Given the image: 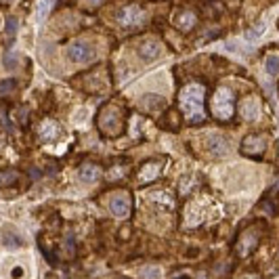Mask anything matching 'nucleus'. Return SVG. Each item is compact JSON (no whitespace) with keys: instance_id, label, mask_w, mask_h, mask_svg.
Returning <instances> with one entry per match:
<instances>
[{"instance_id":"f3484780","label":"nucleus","mask_w":279,"mask_h":279,"mask_svg":"<svg viewBox=\"0 0 279 279\" xmlns=\"http://www.w3.org/2000/svg\"><path fill=\"white\" fill-rule=\"evenodd\" d=\"M141 105H143V109H147V111H157V109H164L166 101L162 97H157V94H145L141 99Z\"/></svg>"},{"instance_id":"5701e85b","label":"nucleus","mask_w":279,"mask_h":279,"mask_svg":"<svg viewBox=\"0 0 279 279\" xmlns=\"http://www.w3.org/2000/svg\"><path fill=\"white\" fill-rule=\"evenodd\" d=\"M17 88V82L15 80H4L0 82V97H4V94H11L13 91Z\"/></svg>"},{"instance_id":"412c9836","label":"nucleus","mask_w":279,"mask_h":279,"mask_svg":"<svg viewBox=\"0 0 279 279\" xmlns=\"http://www.w3.org/2000/svg\"><path fill=\"white\" fill-rule=\"evenodd\" d=\"M2 65H4V69H9V72L17 69L19 67V55L17 53H6L4 59H2Z\"/></svg>"},{"instance_id":"aec40b11","label":"nucleus","mask_w":279,"mask_h":279,"mask_svg":"<svg viewBox=\"0 0 279 279\" xmlns=\"http://www.w3.org/2000/svg\"><path fill=\"white\" fill-rule=\"evenodd\" d=\"M264 65H267V74L269 76H279V55H269L267 61H264Z\"/></svg>"},{"instance_id":"0eeeda50","label":"nucleus","mask_w":279,"mask_h":279,"mask_svg":"<svg viewBox=\"0 0 279 279\" xmlns=\"http://www.w3.org/2000/svg\"><path fill=\"white\" fill-rule=\"evenodd\" d=\"M264 149H267V139H264L263 135H248L242 141V154L246 157H254V160H258L263 154H264Z\"/></svg>"},{"instance_id":"1a4fd4ad","label":"nucleus","mask_w":279,"mask_h":279,"mask_svg":"<svg viewBox=\"0 0 279 279\" xmlns=\"http://www.w3.org/2000/svg\"><path fill=\"white\" fill-rule=\"evenodd\" d=\"M0 242H2V246L6 250H19L25 246V239L23 235L19 233L13 225H4L2 227V233H0Z\"/></svg>"},{"instance_id":"39448f33","label":"nucleus","mask_w":279,"mask_h":279,"mask_svg":"<svg viewBox=\"0 0 279 279\" xmlns=\"http://www.w3.org/2000/svg\"><path fill=\"white\" fill-rule=\"evenodd\" d=\"M67 57L74 63H91V61H94V57H97V50H94L91 42L76 40L67 46Z\"/></svg>"},{"instance_id":"a878e982","label":"nucleus","mask_w":279,"mask_h":279,"mask_svg":"<svg viewBox=\"0 0 279 279\" xmlns=\"http://www.w3.org/2000/svg\"><path fill=\"white\" fill-rule=\"evenodd\" d=\"M4 2H15V0H4Z\"/></svg>"},{"instance_id":"cd10ccee","label":"nucleus","mask_w":279,"mask_h":279,"mask_svg":"<svg viewBox=\"0 0 279 279\" xmlns=\"http://www.w3.org/2000/svg\"><path fill=\"white\" fill-rule=\"evenodd\" d=\"M118 279H124V277H118Z\"/></svg>"},{"instance_id":"6e6552de","label":"nucleus","mask_w":279,"mask_h":279,"mask_svg":"<svg viewBox=\"0 0 279 279\" xmlns=\"http://www.w3.org/2000/svg\"><path fill=\"white\" fill-rule=\"evenodd\" d=\"M130 210H132V198H130V193L118 191V193L111 195V200H109V212L113 214V217L124 218V217H128V214H130Z\"/></svg>"},{"instance_id":"f257e3e1","label":"nucleus","mask_w":279,"mask_h":279,"mask_svg":"<svg viewBox=\"0 0 279 279\" xmlns=\"http://www.w3.org/2000/svg\"><path fill=\"white\" fill-rule=\"evenodd\" d=\"M204 97L206 86L202 82H191L179 93V107L189 122H202L204 120Z\"/></svg>"},{"instance_id":"9d476101","label":"nucleus","mask_w":279,"mask_h":279,"mask_svg":"<svg viewBox=\"0 0 279 279\" xmlns=\"http://www.w3.org/2000/svg\"><path fill=\"white\" fill-rule=\"evenodd\" d=\"M164 160H149V162H145L141 170H139V181L141 183H154L157 176L162 174V170H164Z\"/></svg>"},{"instance_id":"7ed1b4c3","label":"nucleus","mask_w":279,"mask_h":279,"mask_svg":"<svg viewBox=\"0 0 279 279\" xmlns=\"http://www.w3.org/2000/svg\"><path fill=\"white\" fill-rule=\"evenodd\" d=\"M210 111L217 120H231L235 111V93L231 88H218L210 99Z\"/></svg>"},{"instance_id":"9b49d317","label":"nucleus","mask_w":279,"mask_h":279,"mask_svg":"<svg viewBox=\"0 0 279 279\" xmlns=\"http://www.w3.org/2000/svg\"><path fill=\"white\" fill-rule=\"evenodd\" d=\"M139 57H141L143 61H147V63H151V61H155V59H160L162 57V53H164V48H162V44L157 42V40H145L141 46H139Z\"/></svg>"},{"instance_id":"2eb2a0df","label":"nucleus","mask_w":279,"mask_h":279,"mask_svg":"<svg viewBox=\"0 0 279 279\" xmlns=\"http://www.w3.org/2000/svg\"><path fill=\"white\" fill-rule=\"evenodd\" d=\"M239 109H242L244 120H248V122H254V120H258V116H261V107H258V101L254 97L244 99Z\"/></svg>"},{"instance_id":"f03ea898","label":"nucleus","mask_w":279,"mask_h":279,"mask_svg":"<svg viewBox=\"0 0 279 279\" xmlns=\"http://www.w3.org/2000/svg\"><path fill=\"white\" fill-rule=\"evenodd\" d=\"M97 128L103 137H118L124 130V113L116 103H107L97 113Z\"/></svg>"},{"instance_id":"bb28decb","label":"nucleus","mask_w":279,"mask_h":279,"mask_svg":"<svg viewBox=\"0 0 279 279\" xmlns=\"http://www.w3.org/2000/svg\"><path fill=\"white\" fill-rule=\"evenodd\" d=\"M0 25H2V19H0Z\"/></svg>"},{"instance_id":"4be33fe9","label":"nucleus","mask_w":279,"mask_h":279,"mask_svg":"<svg viewBox=\"0 0 279 279\" xmlns=\"http://www.w3.org/2000/svg\"><path fill=\"white\" fill-rule=\"evenodd\" d=\"M55 2H57V0H40V4H38V17H40V19L46 17L48 11L55 6Z\"/></svg>"},{"instance_id":"423d86ee","label":"nucleus","mask_w":279,"mask_h":279,"mask_svg":"<svg viewBox=\"0 0 279 279\" xmlns=\"http://www.w3.org/2000/svg\"><path fill=\"white\" fill-rule=\"evenodd\" d=\"M258 242H261V229H258V227H248V229H246L242 235H239V239H237V246H235L237 254L239 256H248L250 252L256 250Z\"/></svg>"},{"instance_id":"6ab92c4d","label":"nucleus","mask_w":279,"mask_h":279,"mask_svg":"<svg viewBox=\"0 0 279 279\" xmlns=\"http://www.w3.org/2000/svg\"><path fill=\"white\" fill-rule=\"evenodd\" d=\"M141 279H162V269L155 264H147L145 269H141Z\"/></svg>"},{"instance_id":"393cba45","label":"nucleus","mask_w":279,"mask_h":279,"mask_svg":"<svg viewBox=\"0 0 279 279\" xmlns=\"http://www.w3.org/2000/svg\"><path fill=\"white\" fill-rule=\"evenodd\" d=\"M88 2H91V4H101L103 0H88Z\"/></svg>"},{"instance_id":"ddd939ff","label":"nucleus","mask_w":279,"mask_h":279,"mask_svg":"<svg viewBox=\"0 0 279 279\" xmlns=\"http://www.w3.org/2000/svg\"><path fill=\"white\" fill-rule=\"evenodd\" d=\"M208 149H210L212 155L223 157L227 151H229V141L223 135H210L208 137Z\"/></svg>"},{"instance_id":"20e7f679","label":"nucleus","mask_w":279,"mask_h":279,"mask_svg":"<svg viewBox=\"0 0 279 279\" xmlns=\"http://www.w3.org/2000/svg\"><path fill=\"white\" fill-rule=\"evenodd\" d=\"M118 23L124 25V28H137V25H143L147 21V13H145L139 4H126L118 11Z\"/></svg>"},{"instance_id":"4468645a","label":"nucleus","mask_w":279,"mask_h":279,"mask_svg":"<svg viewBox=\"0 0 279 279\" xmlns=\"http://www.w3.org/2000/svg\"><path fill=\"white\" fill-rule=\"evenodd\" d=\"M78 179L84 181V183H97L101 179V168L97 166V164H82V166L78 168Z\"/></svg>"},{"instance_id":"a211bd4d","label":"nucleus","mask_w":279,"mask_h":279,"mask_svg":"<svg viewBox=\"0 0 279 279\" xmlns=\"http://www.w3.org/2000/svg\"><path fill=\"white\" fill-rule=\"evenodd\" d=\"M17 179H19V172H15V170H0V187L15 185Z\"/></svg>"},{"instance_id":"f8f14e48","label":"nucleus","mask_w":279,"mask_h":279,"mask_svg":"<svg viewBox=\"0 0 279 279\" xmlns=\"http://www.w3.org/2000/svg\"><path fill=\"white\" fill-rule=\"evenodd\" d=\"M61 137V126L53 122V120H44L40 124V139L44 143H53Z\"/></svg>"},{"instance_id":"dca6fc26","label":"nucleus","mask_w":279,"mask_h":279,"mask_svg":"<svg viewBox=\"0 0 279 279\" xmlns=\"http://www.w3.org/2000/svg\"><path fill=\"white\" fill-rule=\"evenodd\" d=\"M198 23V15L193 11H183L179 17H176V25H179L181 31H189L193 25Z\"/></svg>"},{"instance_id":"b1692460","label":"nucleus","mask_w":279,"mask_h":279,"mask_svg":"<svg viewBox=\"0 0 279 279\" xmlns=\"http://www.w3.org/2000/svg\"><path fill=\"white\" fill-rule=\"evenodd\" d=\"M4 30H6V34H9L11 38L15 36V34H17V30H19V21H17V17H9V19H6Z\"/></svg>"}]
</instances>
